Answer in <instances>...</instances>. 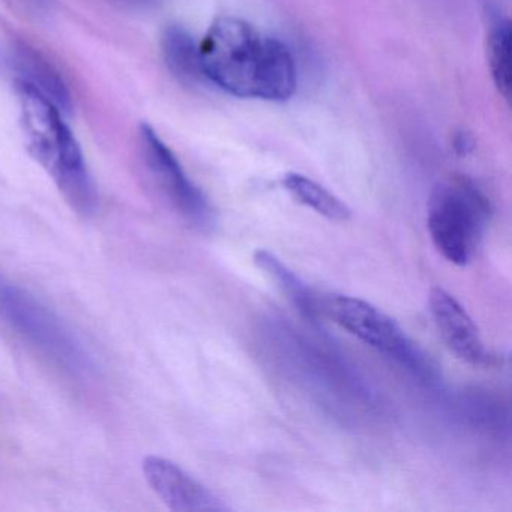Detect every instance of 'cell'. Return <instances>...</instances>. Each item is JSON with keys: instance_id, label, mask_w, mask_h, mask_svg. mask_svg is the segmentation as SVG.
Instances as JSON below:
<instances>
[{"instance_id": "cell-8", "label": "cell", "mask_w": 512, "mask_h": 512, "mask_svg": "<svg viewBox=\"0 0 512 512\" xmlns=\"http://www.w3.org/2000/svg\"><path fill=\"white\" fill-rule=\"evenodd\" d=\"M428 310L443 343L460 361L473 367L487 364V347L478 326L451 293L434 287L428 296Z\"/></svg>"}, {"instance_id": "cell-12", "label": "cell", "mask_w": 512, "mask_h": 512, "mask_svg": "<svg viewBox=\"0 0 512 512\" xmlns=\"http://www.w3.org/2000/svg\"><path fill=\"white\" fill-rule=\"evenodd\" d=\"M163 53L170 71L185 82L205 79L200 67L199 44L185 29L172 26L164 32Z\"/></svg>"}, {"instance_id": "cell-1", "label": "cell", "mask_w": 512, "mask_h": 512, "mask_svg": "<svg viewBox=\"0 0 512 512\" xmlns=\"http://www.w3.org/2000/svg\"><path fill=\"white\" fill-rule=\"evenodd\" d=\"M203 77L238 98L284 103L298 86L286 44L236 17H220L199 43Z\"/></svg>"}, {"instance_id": "cell-9", "label": "cell", "mask_w": 512, "mask_h": 512, "mask_svg": "<svg viewBox=\"0 0 512 512\" xmlns=\"http://www.w3.org/2000/svg\"><path fill=\"white\" fill-rule=\"evenodd\" d=\"M253 260L257 268L262 269L277 284L278 289L286 293L287 298L305 317L316 319L319 314H322V307H320L322 298H317L316 293L275 254L259 248L254 253Z\"/></svg>"}, {"instance_id": "cell-14", "label": "cell", "mask_w": 512, "mask_h": 512, "mask_svg": "<svg viewBox=\"0 0 512 512\" xmlns=\"http://www.w3.org/2000/svg\"><path fill=\"white\" fill-rule=\"evenodd\" d=\"M475 148V142H473L472 137L467 133H460L458 136H455L454 139V149L458 155H467L473 151Z\"/></svg>"}, {"instance_id": "cell-11", "label": "cell", "mask_w": 512, "mask_h": 512, "mask_svg": "<svg viewBox=\"0 0 512 512\" xmlns=\"http://www.w3.org/2000/svg\"><path fill=\"white\" fill-rule=\"evenodd\" d=\"M283 187L296 202L313 209L314 212L328 220L343 223L352 217V211L346 203L341 202L331 191L326 190L325 187L307 176L299 175V173H287L283 178Z\"/></svg>"}, {"instance_id": "cell-6", "label": "cell", "mask_w": 512, "mask_h": 512, "mask_svg": "<svg viewBox=\"0 0 512 512\" xmlns=\"http://www.w3.org/2000/svg\"><path fill=\"white\" fill-rule=\"evenodd\" d=\"M140 137L149 170L176 211L197 229L211 227L214 223L211 205L203 191L188 178L172 149L149 125H142Z\"/></svg>"}, {"instance_id": "cell-7", "label": "cell", "mask_w": 512, "mask_h": 512, "mask_svg": "<svg viewBox=\"0 0 512 512\" xmlns=\"http://www.w3.org/2000/svg\"><path fill=\"white\" fill-rule=\"evenodd\" d=\"M143 475L161 502L176 512H223L229 506L208 487L167 458L149 455L143 460Z\"/></svg>"}, {"instance_id": "cell-3", "label": "cell", "mask_w": 512, "mask_h": 512, "mask_svg": "<svg viewBox=\"0 0 512 512\" xmlns=\"http://www.w3.org/2000/svg\"><path fill=\"white\" fill-rule=\"evenodd\" d=\"M0 319L38 355L73 379H89L95 362L70 326L28 290L0 274Z\"/></svg>"}, {"instance_id": "cell-10", "label": "cell", "mask_w": 512, "mask_h": 512, "mask_svg": "<svg viewBox=\"0 0 512 512\" xmlns=\"http://www.w3.org/2000/svg\"><path fill=\"white\" fill-rule=\"evenodd\" d=\"M17 62L23 74L20 80L34 86L59 109H70L71 97L67 85L61 74L43 55H40L37 50L22 47L17 55Z\"/></svg>"}, {"instance_id": "cell-4", "label": "cell", "mask_w": 512, "mask_h": 512, "mask_svg": "<svg viewBox=\"0 0 512 512\" xmlns=\"http://www.w3.org/2000/svg\"><path fill=\"white\" fill-rule=\"evenodd\" d=\"M490 218V202L466 178L440 182L428 202L427 227L436 250L448 262L467 266L478 253Z\"/></svg>"}, {"instance_id": "cell-2", "label": "cell", "mask_w": 512, "mask_h": 512, "mask_svg": "<svg viewBox=\"0 0 512 512\" xmlns=\"http://www.w3.org/2000/svg\"><path fill=\"white\" fill-rule=\"evenodd\" d=\"M20 121L29 152L49 173L77 214H95L98 193L76 137L62 118V110L23 80L16 83Z\"/></svg>"}, {"instance_id": "cell-5", "label": "cell", "mask_w": 512, "mask_h": 512, "mask_svg": "<svg viewBox=\"0 0 512 512\" xmlns=\"http://www.w3.org/2000/svg\"><path fill=\"white\" fill-rule=\"evenodd\" d=\"M322 314L331 317L344 331L352 334L377 352L400 362L413 373H430V365L421 350L388 314L364 299L331 295L320 302Z\"/></svg>"}, {"instance_id": "cell-13", "label": "cell", "mask_w": 512, "mask_h": 512, "mask_svg": "<svg viewBox=\"0 0 512 512\" xmlns=\"http://www.w3.org/2000/svg\"><path fill=\"white\" fill-rule=\"evenodd\" d=\"M487 61L494 86L505 100L511 97V25L506 19L491 23L487 38Z\"/></svg>"}]
</instances>
